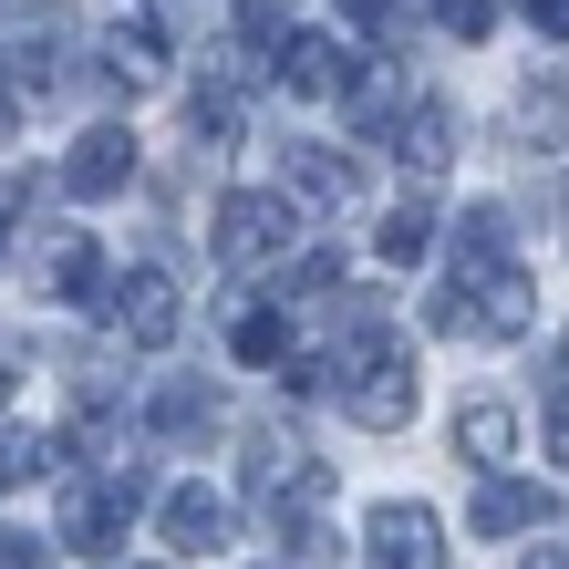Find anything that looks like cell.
<instances>
[{
	"label": "cell",
	"mask_w": 569,
	"mask_h": 569,
	"mask_svg": "<svg viewBox=\"0 0 569 569\" xmlns=\"http://www.w3.org/2000/svg\"><path fill=\"white\" fill-rule=\"evenodd\" d=\"M518 114H528V146H539V156L569 146V93H559V83H528V104H518Z\"/></svg>",
	"instance_id": "cell-22"
},
{
	"label": "cell",
	"mask_w": 569,
	"mask_h": 569,
	"mask_svg": "<svg viewBox=\"0 0 569 569\" xmlns=\"http://www.w3.org/2000/svg\"><path fill=\"white\" fill-rule=\"evenodd\" d=\"M11 124H21V83H0V146H11Z\"/></svg>",
	"instance_id": "cell-30"
},
{
	"label": "cell",
	"mask_w": 569,
	"mask_h": 569,
	"mask_svg": "<svg viewBox=\"0 0 569 569\" xmlns=\"http://www.w3.org/2000/svg\"><path fill=\"white\" fill-rule=\"evenodd\" d=\"M290 290H342V259H331V249H311V259L290 270Z\"/></svg>",
	"instance_id": "cell-25"
},
{
	"label": "cell",
	"mask_w": 569,
	"mask_h": 569,
	"mask_svg": "<svg viewBox=\"0 0 569 569\" xmlns=\"http://www.w3.org/2000/svg\"><path fill=\"white\" fill-rule=\"evenodd\" d=\"M528 21H539V31H559V42H569V0H528Z\"/></svg>",
	"instance_id": "cell-29"
},
{
	"label": "cell",
	"mask_w": 569,
	"mask_h": 569,
	"mask_svg": "<svg viewBox=\"0 0 569 569\" xmlns=\"http://www.w3.org/2000/svg\"><path fill=\"white\" fill-rule=\"evenodd\" d=\"M42 466H62V446H52V435H21V425H0V497H11V487H31Z\"/></svg>",
	"instance_id": "cell-18"
},
{
	"label": "cell",
	"mask_w": 569,
	"mask_h": 569,
	"mask_svg": "<svg viewBox=\"0 0 569 569\" xmlns=\"http://www.w3.org/2000/svg\"><path fill=\"white\" fill-rule=\"evenodd\" d=\"M549 487H518V477H497L487 466V487H477V539H528V528H549Z\"/></svg>",
	"instance_id": "cell-11"
},
{
	"label": "cell",
	"mask_w": 569,
	"mask_h": 569,
	"mask_svg": "<svg viewBox=\"0 0 569 569\" xmlns=\"http://www.w3.org/2000/svg\"><path fill=\"white\" fill-rule=\"evenodd\" d=\"M373 249L393 259V270H415V259L435 249V208H425V197H405V208H383V228H373Z\"/></svg>",
	"instance_id": "cell-17"
},
{
	"label": "cell",
	"mask_w": 569,
	"mask_h": 569,
	"mask_svg": "<svg viewBox=\"0 0 569 569\" xmlns=\"http://www.w3.org/2000/svg\"><path fill=\"white\" fill-rule=\"evenodd\" d=\"M146 425L166 435V446H197V435L218 425V393H208V383H156V405H146Z\"/></svg>",
	"instance_id": "cell-14"
},
{
	"label": "cell",
	"mask_w": 569,
	"mask_h": 569,
	"mask_svg": "<svg viewBox=\"0 0 569 569\" xmlns=\"http://www.w3.org/2000/svg\"><path fill=\"white\" fill-rule=\"evenodd\" d=\"M239 31H249V42H280V31H290V0H239Z\"/></svg>",
	"instance_id": "cell-23"
},
{
	"label": "cell",
	"mask_w": 569,
	"mask_h": 569,
	"mask_svg": "<svg viewBox=\"0 0 569 569\" xmlns=\"http://www.w3.org/2000/svg\"><path fill=\"white\" fill-rule=\"evenodd\" d=\"M528 569H569V549H539V559H528Z\"/></svg>",
	"instance_id": "cell-33"
},
{
	"label": "cell",
	"mask_w": 569,
	"mask_h": 569,
	"mask_svg": "<svg viewBox=\"0 0 569 569\" xmlns=\"http://www.w3.org/2000/svg\"><path fill=\"white\" fill-rule=\"evenodd\" d=\"M270 73H280L290 93H342V83L362 73V52L342 42V31H280V52H270Z\"/></svg>",
	"instance_id": "cell-7"
},
{
	"label": "cell",
	"mask_w": 569,
	"mask_h": 569,
	"mask_svg": "<svg viewBox=\"0 0 569 569\" xmlns=\"http://www.w3.org/2000/svg\"><path fill=\"white\" fill-rule=\"evenodd\" d=\"M362 559H373V569H456V559H446V518L415 508V497H383V508H373Z\"/></svg>",
	"instance_id": "cell-4"
},
{
	"label": "cell",
	"mask_w": 569,
	"mask_h": 569,
	"mask_svg": "<svg viewBox=\"0 0 569 569\" xmlns=\"http://www.w3.org/2000/svg\"><path fill=\"white\" fill-rule=\"evenodd\" d=\"M280 197H290V208H321V218H342L352 197H362V177H352V166L331 156V146H290V156H280Z\"/></svg>",
	"instance_id": "cell-8"
},
{
	"label": "cell",
	"mask_w": 569,
	"mask_h": 569,
	"mask_svg": "<svg viewBox=\"0 0 569 569\" xmlns=\"http://www.w3.org/2000/svg\"><path fill=\"white\" fill-rule=\"evenodd\" d=\"M342 93H352V124H362V136H393V114H405V83H393V73H352Z\"/></svg>",
	"instance_id": "cell-19"
},
{
	"label": "cell",
	"mask_w": 569,
	"mask_h": 569,
	"mask_svg": "<svg viewBox=\"0 0 569 569\" xmlns=\"http://www.w3.org/2000/svg\"><path fill=\"white\" fill-rule=\"evenodd\" d=\"M62 52H73L62 11H0V73L11 83H62Z\"/></svg>",
	"instance_id": "cell-6"
},
{
	"label": "cell",
	"mask_w": 569,
	"mask_h": 569,
	"mask_svg": "<svg viewBox=\"0 0 569 569\" xmlns=\"http://www.w3.org/2000/svg\"><path fill=\"white\" fill-rule=\"evenodd\" d=\"M187 136L208 146V156H218V146H239V93H228V83H208V93L187 104Z\"/></svg>",
	"instance_id": "cell-21"
},
{
	"label": "cell",
	"mask_w": 569,
	"mask_h": 569,
	"mask_svg": "<svg viewBox=\"0 0 569 569\" xmlns=\"http://www.w3.org/2000/svg\"><path fill=\"white\" fill-rule=\"evenodd\" d=\"M456 146H466V124H456V104H446V93H425V104L393 124V156H405V177H446V166H456Z\"/></svg>",
	"instance_id": "cell-10"
},
{
	"label": "cell",
	"mask_w": 569,
	"mask_h": 569,
	"mask_svg": "<svg viewBox=\"0 0 569 569\" xmlns=\"http://www.w3.org/2000/svg\"><path fill=\"white\" fill-rule=\"evenodd\" d=\"M435 21H446L456 42H487V0H435Z\"/></svg>",
	"instance_id": "cell-24"
},
{
	"label": "cell",
	"mask_w": 569,
	"mask_h": 569,
	"mask_svg": "<svg viewBox=\"0 0 569 569\" xmlns=\"http://www.w3.org/2000/svg\"><path fill=\"white\" fill-rule=\"evenodd\" d=\"M228 352H239V362H280V352H290V321L270 311V300H259V311H239V321H228Z\"/></svg>",
	"instance_id": "cell-20"
},
{
	"label": "cell",
	"mask_w": 569,
	"mask_h": 569,
	"mask_svg": "<svg viewBox=\"0 0 569 569\" xmlns=\"http://www.w3.org/2000/svg\"><path fill=\"white\" fill-rule=\"evenodd\" d=\"M11 383H21V342H0V405H11Z\"/></svg>",
	"instance_id": "cell-31"
},
{
	"label": "cell",
	"mask_w": 569,
	"mask_h": 569,
	"mask_svg": "<svg viewBox=\"0 0 569 569\" xmlns=\"http://www.w3.org/2000/svg\"><path fill=\"white\" fill-rule=\"evenodd\" d=\"M104 73H114L124 93L166 83V31H156L146 11H114V31H104Z\"/></svg>",
	"instance_id": "cell-12"
},
{
	"label": "cell",
	"mask_w": 569,
	"mask_h": 569,
	"mask_svg": "<svg viewBox=\"0 0 569 569\" xmlns=\"http://www.w3.org/2000/svg\"><path fill=\"white\" fill-rule=\"evenodd\" d=\"M456 456H466V466H508V456H518V415H508V405H466V415H456Z\"/></svg>",
	"instance_id": "cell-16"
},
{
	"label": "cell",
	"mask_w": 569,
	"mask_h": 569,
	"mask_svg": "<svg viewBox=\"0 0 569 569\" xmlns=\"http://www.w3.org/2000/svg\"><path fill=\"white\" fill-rule=\"evenodd\" d=\"M62 187L73 197H124L136 187V136H124V124H93V136L62 156Z\"/></svg>",
	"instance_id": "cell-9"
},
{
	"label": "cell",
	"mask_w": 569,
	"mask_h": 569,
	"mask_svg": "<svg viewBox=\"0 0 569 569\" xmlns=\"http://www.w3.org/2000/svg\"><path fill=\"white\" fill-rule=\"evenodd\" d=\"M104 321H114V342H136V352H166V342H177V280H166V270H124L114 290H104Z\"/></svg>",
	"instance_id": "cell-5"
},
{
	"label": "cell",
	"mask_w": 569,
	"mask_h": 569,
	"mask_svg": "<svg viewBox=\"0 0 569 569\" xmlns=\"http://www.w3.org/2000/svg\"><path fill=\"white\" fill-rule=\"evenodd\" d=\"M290 228H300V208L280 187H239V197H218L208 249L228 259V270H270V259H290Z\"/></svg>",
	"instance_id": "cell-3"
},
{
	"label": "cell",
	"mask_w": 569,
	"mask_h": 569,
	"mask_svg": "<svg viewBox=\"0 0 569 569\" xmlns=\"http://www.w3.org/2000/svg\"><path fill=\"white\" fill-rule=\"evenodd\" d=\"M42 559H52L42 539H21V528H0V569H42Z\"/></svg>",
	"instance_id": "cell-26"
},
{
	"label": "cell",
	"mask_w": 569,
	"mask_h": 569,
	"mask_svg": "<svg viewBox=\"0 0 569 569\" xmlns=\"http://www.w3.org/2000/svg\"><path fill=\"white\" fill-rule=\"evenodd\" d=\"M549 383H569V331H559V362H549Z\"/></svg>",
	"instance_id": "cell-32"
},
{
	"label": "cell",
	"mask_w": 569,
	"mask_h": 569,
	"mask_svg": "<svg viewBox=\"0 0 569 569\" xmlns=\"http://www.w3.org/2000/svg\"><path fill=\"white\" fill-rule=\"evenodd\" d=\"M136 518H146V466H124V456H104L93 477L62 487V549L73 559H114Z\"/></svg>",
	"instance_id": "cell-2"
},
{
	"label": "cell",
	"mask_w": 569,
	"mask_h": 569,
	"mask_svg": "<svg viewBox=\"0 0 569 569\" xmlns=\"http://www.w3.org/2000/svg\"><path fill=\"white\" fill-rule=\"evenodd\" d=\"M156 528H166V549H228V497H208V487H177V497H166V508H156Z\"/></svg>",
	"instance_id": "cell-13"
},
{
	"label": "cell",
	"mask_w": 569,
	"mask_h": 569,
	"mask_svg": "<svg viewBox=\"0 0 569 569\" xmlns=\"http://www.w3.org/2000/svg\"><path fill=\"white\" fill-rule=\"evenodd\" d=\"M42 290H52V300H93V290H104V259H93L83 228H62V239L42 249Z\"/></svg>",
	"instance_id": "cell-15"
},
{
	"label": "cell",
	"mask_w": 569,
	"mask_h": 569,
	"mask_svg": "<svg viewBox=\"0 0 569 569\" xmlns=\"http://www.w3.org/2000/svg\"><path fill=\"white\" fill-rule=\"evenodd\" d=\"M331 383H342L352 425H373V435L415 425V362H405V342L383 331V311H373V321L342 311V352H331Z\"/></svg>",
	"instance_id": "cell-1"
},
{
	"label": "cell",
	"mask_w": 569,
	"mask_h": 569,
	"mask_svg": "<svg viewBox=\"0 0 569 569\" xmlns=\"http://www.w3.org/2000/svg\"><path fill=\"white\" fill-rule=\"evenodd\" d=\"M549 456L569 466V383H549Z\"/></svg>",
	"instance_id": "cell-27"
},
{
	"label": "cell",
	"mask_w": 569,
	"mask_h": 569,
	"mask_svg": "<svg viewBox=\"0 0 569 569\" xmlns=\"http://www.w3.org/2000/svg\"><path fill=\"white\" fill-rule=\"evenodd\" d=\"M31 197H42V187H31V177H0V239H11V218L31 208Z\"/></svg>",
	"instance_id": "cell-28"
}]
</instances>
